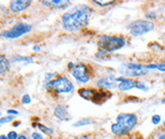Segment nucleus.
<instances>
[{
    "mask_svg": "<svg viewBox=\"0 0 165 139\" xmlns=\"http://www.w3.org/2000/svg\"><path fill=\"white\" fill-rule=\"evenodd\" d=\"M93 14V10L90 6L85 4H79L74 6L69 11L62 15L61 22L63 29L68 32H75L80 30L90 20Z\"/></svg>",
    "mask_w": 165,
    "mask_h": 139,
    "instance_id": "1",
    "label": "nucleus"
},
{
    "mask_svg": "<svg viewBox=\"0 0 165 139\" xmlns=\"http://www.w3.org/2000/svg\"><path fill=\"white\" fill-rule=\"evenodd\" d=\"M126 45V39L121 35H102L98 38V51L105 54L117 52Z\"/></svg>",
    "mask_w": 165,
    "mask_h": 139,
    "instance_id": "2",
    "label": "nucleus"
},
{
    "mask_svg": "<svg viewBox=\"0 0 165 139\" xmlns=\"http://www.w3.org/2000/svg\"><path fill=\"white\" fill-rule=\"evenodd\" d=\"M45 88L51 92H56L59 94H68L73 92L74 84L66 76H60L45 85Z\"/></svg>",
    "mask_w": 165,
    "mask_h": 139,
    "instance_id": "3",
    "label": "nucleus"
},
{
    "mask_svg": "<svg viewBox=\"0 0 165 139\" xmlns=\"http://www.w3.org/2000/svg\"><path fill=\"white\" fill-rule=\"evenodd\" d=\"M118 71L122 75V77L128 79L140 78L148 74V70L146 69V66L136 64V62H125V64L120 66Z\"/></svg>",
    "mask_w": 165,
    "mask_h": 139,
    "instance_id": "4",
    "label": "nucleus"
},
{
    "mask_svg": "<svg viewBox=\"0 0 165 139\" xmlns=\"http://www.w3.org/2000/svg\"><path fill=\"white\" fill-rule=\"evenodd\" d=\"M154 28V22L146 20V19H138V20L131 22L128 26L129 31L133 36H142L152 31Z\"/></svg>",
    "mask_w": 165,
    "mask_h": 139,
    "instance_id": "5",
    "label": "nucleus"
},
{
    "mask_svg": "<svg viewBox=\"0 0 165 139\" xmlns=\"http://www.w3.org/2000/svg\"><path fill=\"white\" fill-rule=\"evenodd\" d=\"M32 26L31 24H28V23L18 22V23H15L11 28L2 31L1 34H0V35L5 38L15 39L26 34H28L29 31H32Z\"/></svg>",
    "mask_w": 165,
    "mask_h": 139,
    "instance_id": "6",
    "label": "nucleus"
},
{
    "mask_svg": "<svg viewBox=\"0 0 165 139\" xmlns=\"http://www.w3.org/2000/svg\"><path fill=\"white\" fill-rule=\"evenodd\" d=\"M117 123L128 133L138 124V117L133 113H122L117 117Z\"/></svg>",
    "mask_w": 165,
    "mask_h": 139,
    "instance_id": "7",
    "label": "nucleus"
},
{
    "mask_svg": "<svg viewBox=\"0 0 165 139\" xmlns=\"http://www.w3.org/2000/svg\"><path fill=\"white\" fill-rule=\"evenodd\" d=\"M72 76L75 78V80L82 84H86L90 80V74L88 72V68L85 64L79 62L78 65H75L74 69L72 70Z\"/></svg>",
    "mask_w": 165,
    "mask_h": 139,
    "instance_id": "8",
    "label": "nucleus"
},
{
    "mask_svg": "<svg viewBox=\"0 0 165 139\" xmlns=\"http://www.w3.org/2000/svg\"><path fill=\"white\" fill-rule=\"evenodd\" d=\"M96 87L101 90H113L118 87L117 77L114 75L102 76L96 82Z\"/></svg>",
    "mask_w": 165,
    "mask_h": 139,
    "instance_id": "9",
    "label": "nucleus"
},
{
    "mask_svg": "<svg viewBox=\"0 0 165 139\" xmlns=\"http://www.w3.org/2000/svg\"><path fill=\"white\" fill-rule=\"evenodd\" d=\"M31 5H32V1H28V0H15V1H10V3H9V8H10V10L12 12L17 13L28 9Z\"/></svg>",
    "mask_w": 165,
    "mask_h": 139,
    "instance_id": "10",
    "label": "nucleus"
},
{
    "mask_svg": "<svg viewBox=\"0 0 165 139\" xmlns=\"http://www.w3.org/2000/svg\"><path fill=\"white\" fill-rule=\"evenodd\" d=\"M54 114L56 116V118L59 119V120L67 121L70 119V114H69L68 112V108L64 105H58L57 107L55 108Z\"/></svg>",
    "mask_w": 165,
    "mask_h": 139,
    "instance_id": "11",
    "label": "nucleus"
},
{
    "mask_svg": "<svg viewBox=\"0 0 165 139\" xmlns=\"http://www.w3.org/2000/svg\"><path fill=\"white\" fill-rule=\"evenodd\" d=\"M111 97V93H110V92L103 91V90H100V91L95 90L94 95L92 96V98H91V101L96 104H100L102 102L108 100Z\"/></svg>",
    "mask_w": 165,
    "mask_h": 139,
    "instance_id": "12",
    "label": "nucleus"
},
{
    "mask_svg": "<svg viewBox=\"0 0 165 139\" xmlns=\"http://www.w3.org/2000/svg\"><path fill=\"white\" fill-rule=\"evenodd\" d=\"M136 82L133 80V79H128L126 78L124 81H122L121 83L118 84V89L122 92H127V91H130L132 89L136 88Z\"/></svg>",
    "mask_w": 165,
    "mask_h": 139,
    "instance_id": "13",
    "label": "nucleus"
},
{
    "mask_svg": "<svg viewBox=\"0 0 165 139\" xmlns=\"http://www.w3.org/2000/svg\"><path fill=\"white\" fill-rule=\"evenodd\" d=\"M42 4L49 7L62 8L64 9L70 4V1H63V0H50V1H42Z\"/></svg>",
    "mask_w": 165,
    "mask_h": 139,
    "instance_id": "14",
    "label": "nucleus"
},
{
    "mask_svg": "<svg viewBox=\"0 0 165 139\" xmlns=\"http://www.w3.org/2000/svg\"><path fill=\"white\" fill-rule=\"evenodd\" d=\"M10 69V62L4 55H0V75L7 73Z\"/></svg>",
    "mask_w": 165,
    "mask_h": 139,
    "instance_id": "15",
    "label": "nucleus"
},
{
    "mask_svg": "<svg viewBox=\"0 0 165 139\" xmlns=\"http://www.w3.org/2000/svg\"><path fill=\"white\" fill-rule=\"evenodd\" d=\"M94 93H95V90H93V89H80V90L78 91V94L80 95L82 98L89 101H91V98L92 96L94 95Z\"/></svg>",
    "mask_w": 165,
    "mask_h": 139,
    "instance_id": "16",
    "label": "nucleus"
},
{
    "mask_svg": "<svg viewBox=\"0 0 165 139\" xmlns=\"http://www.w3.org/2000/svg\"><path fill=\"white\" fill-rule=\"evenodd\" d=\"M111 132H113V134L117 135V136H122V135L127 134V132L125 131L124 129L122 128L118 123H114L111 126Z\"/></svg>",
    "mask_w": 165,
    "mask_h": 139,
    "instance_id": "17",
    "label": "nucleus"
},
{
    "mask_svg": "<svg viewBox=\"0 0 165 139\" xmlns=\"http://www.w3.org/2000/svg\"><path fill=\"white\" fill-rule=\"evenodd\" d=\"M32 57H21V55H15V57L12 58V61L16 62H24V64H31V62H32L34 61H32Z\"/></svg>",
    "mask_w": 165,
    "mask_h": 139,
    "instance_id": "18",
    "label": "nucleus"
},
{
    "mask_svg": "<svg viewBox=\"0 0 165 139\" xmlns=\"http://www.w3.org/2000/svg\"><path fill=\"white\" fill-rule=\"evenodd\" d=\"M91 124V119L90 118H83L80 119L79 121H77L73 126L74 127H81V126H86V125Z\"/></svg>",
    "mask_w": 165,
    "mask_h": 139,
    "instance_id": "19",
    "label": "nucleus"
},
{
    "mask_svg": "<svg viewBox=\"0 0 165 139\" xmlns=\"http://www.w3.org/2000/svg\"><path fill=\"white\" fill-rule=\"evenodd\" d=\"M38 128H39L42 132H44V133L47 134V135H52L53 133H54V130H53L52 128L47 127V126H46V125H44V124H38Z\"/></svg>",
    "mask_w": 165,
    "mask_h": 139,
    "instance_id": "20",
    "label": "nucleus"
},
{
    "mask_svg": "<svg viewBox=\"0 0 165 139\" xmlns=\"http://www.w3.org/2000/svg\"><path fill=\"white\" fill-rule=\"evenodd\" d=\"M14 120V116L8 115V116H3V117L0 118V124H6V123H10Z\"/></svg>",
    "mask_w": 165,
    "mask_h": 139,
    "instance_id": "21",
    "label": "nucleus"
},
{
    "mask_svg": "<svg viewBox=\"0 0 165 139\" xmlns=\"http://www.w3.org/2000/svg\"><path fill=\"white\" fill-rule=\"evenodd\" d=\"M136 88L139 89L141 91H144V92H148L149 91V87L145 84L143 82H140V81H137L136 82Z\"/></svg>",
    "mask_w": 165,
    "mask_h": 139,
    "instance_id": "22",
    "label": "nucleus"
},
{
    "mask_svg": "<svg viewBox=\"0 0 165 139\" xmlns=\"http://www.w3.org/2000/svg\"><path fill=\"white\" fill-rule=\"evenodd\" d=\"M32 102V98H31V96H29L28 94H25L22 96V98H21V103L24 104V105H28L29 104Z\"/></svg>",
    "mask_w": 165,
    "mask_h": 139,
    "instance_id": "23",
    "label": "nucleus"
},
{
    "mask_svg": "<svg viewBox=\"0 0 165 139\" xmlns=\"http://www.w3.org/2000/svg\"><path fill=\"white\" fill-rule=\"evenodd\" d=\"M151 121L154 125H158L161 122V116L160 115H153L152 118H151Z\"/></svg>",
    "mask_w": 165,
    "mask_h": 139,
    "instance_id": "24",
    "label": "nucleus"
},
{
    "mask_svg": "<svg viewBox=\"0 0 165 139\" xmlns=\"http://www.w3.org/2000/svg\"><path fill=\"white\" fill-rule=\"evenodd\" d=\"M146 18L149 19L151 21V19H156L157 18V13L155 11H149L146 13Z\"/></svg>",
    "mask_w": 165,
    "mask_h": 139,
    "instance_id": "25",
    "label": "nucleus"
},
{
    "mask_svg": "<svg viewBox=\"0 0 165 139\" xmlns=\"http://www.w3.org/2000/svg\"><path fill=\"white\" fill-rule=\"evenodd\" d=\"M18 136L19 135L17 134V132L16 131H10V132H8V134H7L8 139H17Z\"/></svg>",
    "mask_w": 165,
    "mask_h": 139,
    "instance_id": "26",
    "label": "nucleus"
},
{
    "mask_svg": "<svg viewBox=\"0 0 165 139\" xmlns=\"http://www.w3.org/2000/svg\"><path fill=\"white\" fill-rule=\"evenodd\" d=\"M156 70L160 72H165V62H159L156 64Z\"/></svg>",
    "mask_w": 165,
    "mask_h": 139,
    "instance_id": "27",
    "label": "nucleus"
},
{
    "mask_svg": "<svg viewBox=\"0 0 165 139\" xmlns=\"http://www.w3.org/2000/svg\"><path fill=\"white\" fill-rule=\"evenodd\" d=\"M32 139H44V136H43L41 133H39V132H32Z\"/></svg>",
    "mask_w": 165,
    "mask_h": 139,
    "instance_id": "28",
    "label": "nucleus"
},
{
    "mask_svg": "<svg viewBox=\"0 0 165 139\" xmlns=\"http://www.w3.org/2000/svg\"><path fill=\"white\" fill-rule=\"evenodd\" d=\"M54 76L55 74H53V73H49V74H47L45 76V81L46 83H49V82H51L53 80V78H54Z\"/></svg>",
    "mask_w": 165,
    "mask_h": 139,
    "instance_id": "29",
    "label": "nucleus"
},
{
    "mask_svg": "<svg viewBox=\"0 0 165 139\" xmlns=\"http://www.w3.org/2000/svg\"><path fill=\"white\" fill-rule=\"evenodd\" d=\"M94 3H96V4H97V5H99V6H102V7H105V6H110V5H111V4H113V3H114V1H111V2H107V3H101V2L96 1V0H95Z\"/></svg>",
    "mask_w": 165,
    "mask_h": 139,
    "instance_id": "30",
    "label": "nucleus"
},
{
    "mask_svg": "<svg viewBox=\"0 0 165 139\" xmlns=\"http://www.w3.org/2000/svg\"><path fill=\"white\" fill-rule=\"evenodd\" d=\"M7 114L8 115H11V116H15V115H18V111L13 110V109H8V110H7Z\"/></svg>",
    "mask_w": 165,
    "mask_h": 139,
    "instance_id": "31",
    "label": "nucleus"
},
{
    "mask_svg": "<svg viewBox=\"0 0 165 139\" xmlns=\"http://www.w3.org/2000/svg\"><path fill=\"white\" fill-rule=\"evenodd\" d=\"M74 67H75L74 62H69V64H68V70H69V71H72V70L74 69Z\"/></svg>",
    "mask_w": 165,
    "mask_h": 139,
    "instance_id": "32",
    "label": "nucleus"
},
{
    "mask_svg": "<svg viewBox=\"0 0 165 139\" xmlns=\"http://www.w3.org/2000/svg\"><path fill=\"white\" fill-rule=\"evenodd\" d=\"M32 51H34V52H39V51H41V46L35 45L34 48H32Z\"/></svg>",
    "mask_w": 165,
    "mask_h": 139,
    "instance_id": "33",
    "label": "nucleus"
},
{
    "mask_svg": "<svg viewBox=\"0 0 165 139\" xmlns=\"http://www.w3.org/2000/svg\"><path fill=\"white\" fill-rule=\"evenodd\" d=\"M158 139H165V133L160 134L159 136H158Z\"/></svg>",
    "mask_w": 165,
    "mask_h": 139,
    "instance_id": "34",
    "label": "nucleus"
},
{
    "mask_svg": "<svg viewBox=\"0 0 165 139\" xmlns=\"http://www.w3.org/2000/svg\"><path fill=\"white\" fill-rule=\"evenodd\" d=\"M0 139H8V138H7V135L1 134V135H0Z\"/></svg>",
    "mask_w": 165,
    "mask_h": 139,
    "instance_id": "35",
    "label": "nucleus"
},
{
    "mask_svg": "<svg viewBox=\"0 0 165 139\" xmlns=\"http://www.w3.org/2000/svg\"><path fill=\"white\" fill-rule=\"evenodd\" d=\"M17 139H28V137H26L25 135H19Z\"/></svg>",
    "mask_w": 165,
    "mask_h": 139,
    "instance_id": "36",
    "label": "nucleus"
},
{
    "mask_svg": "<svg viewBox=\"0 0 165 139\" xmlns=\"http://www.w3.org/2000/svg\"><path fill=\"white\" fill-rule=\"evenodd\" d=\"M77 139H89V137L88 136H85V135H82V136L78 137Z\"/></svg>",
    "mask_w": 165,
    "mask_h": 139,
    "instance_id": "37",
    "label": "nucleus"
},
{
    "mask_svg": "<svg viewBox=\"0 0 165 139\" xmlns=\"http://www.w3.org/2000/svg\"><path fill=\"white\" fill-rule=\"evenodd\" d=\"M19 124H21V122H15V123L13 124V126H14V127H17Z\"/></svg>",
    "mask_w": 165,
    "mask_h": 139,
    "instance_id": "38",
    "label": "nucleus"
},
{
    "mask_svg": "<svg viewBox=\"0 0 165 139\" xmlns=\"http://www.w3.org/2000/svg\"><path fill=\"white\" fill-rule=\"evenodd\" d=\"M161 103H162V104H165V98L163 99V100H162V102H161Z\"/></svg>",
    "mask_w": 165,
    "mask_h": 139,
    "instance_id": "39",
    "label": "nucleus"
},
{
    "mask_svg": "<svg viewBox=\"0 0 165 139\" xmlns=\"http://www.w3.org/2000/svg\"><path fill=\"white\" fill-rule=\"evenodd\" d=\"M163 82H164V84H165V77L163 78Z\"/></svg>",
    "mask_w": 165,
    "mask_h": 139,
    "instance_id": "40",
    "label": "nucleus"
},
{
    "mask_svg": "<svg viewBox=\"0 0 165 139\" xmlns=\"http://www.w3.org/2000/svg\"><path fill=\"white\" fill-rule=\"evenodd\" d=\"M163 126L165 127V121H164V124H163Z\"/></svg>",
    "mask_w": 165,
    "mask_h": 139,
    "instance_id": "41",
    "label": "nucleus"
},
{
    "mask_svg": "<svg viewBox=\"0 0 165 139\" xmlns=\"http://www.w3.org/2000/svg\"><path fill=\"white\" fill-rule=\"evenodd\" d=\"M0 116H1V112H0ZM0 118H1V117H0Z\"/></svg>",
    "mask_w": 165,
    "mask_h": 139,
    "instance_id": "42",
    "label": "nucleus"
}]
</instances>
